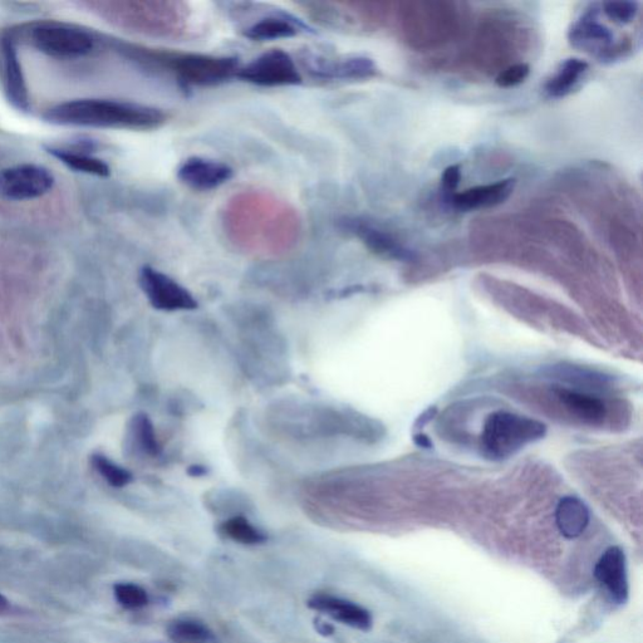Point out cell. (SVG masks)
<instances>
[{"label":"cell","instance_id":"8","mask_svg":"<svg viewBox=\"0 0 643 643\" xmlns=\"http://www.w3.org/2000/svg\"><path fill=\"white\" fill-rule=\"evenodd\" d=\"M166 65L181 81L194 86H214L237 76L235 58L205 55H179L166 57Z\"/></svg>","mask_w":643,"mask_h":643},{"label":"cell","instance_id":"30","mask_svg":"<svg viewBox=\"0 0 643 643\" xmlns=\"http://www.w3.org/2000/svg\"><path fill=\"white\" fill-rule=\"evenodd\" d=\"M92 465L98 471V474L102 475L103 479L114 488H124L134 480V476L129 470L121 468L114 461L107 459L106 456L93 455Z\"/></svg>","mask_w":643,"mask_h":643},{"label":"cell","instance_id":"5","mask_svg":"<svg viewBox=\"0 0 643 643\" xmlns=\"http://www.w3.org/2000/svg\"><path fill=\"white\" fill-rule=\"evenodd\" d=\"M121 26L155 38H179L189 28L190 9L183 2H121L107 4Z\"/></svg>","mask_w":643,"mask_h":643},{"label":"cell","instance_id":"22","mask_svg":"<svg viewBox=\"0 0 643 643\" xmlns=\"http://www.w3.org/2000/svg\"><path fill=\"white\" fill-rule=\"evenodd\" d=\"M302 28H304L302 22L282 14V16H271L255 22L247 29L245 37L259 42L277 41V39L297 36Z\"/></svg>","mask_w":643,"mask_h":643},{"label":"cell","instance_id":"18","mask_svg":"<svg viewBox=\"0 0 643 643\" xmlns=\"http://www.w3.org/2000/svg\"><path fill=\"white\" fill-rule=\"evenodd\" d=\"M346 228L351 230L356 237L360 238L371 252L380 257L411 262L415 259V253L391 234L361 219H348L345 222Z\"/></svg>","mask_w":643,"mask_h":643},{"label":"cell","instance_id":"32","mask_svg":"<svg viewBox=\"0 0 643 643\" xmlns=\"http://www.w3.org/2000/svg\"><path fill=\"white\" fill-rule=\"evenodd\" d=\"M530 68L525 63L510 66L497 77V85L502 88H509L520 85L527 80Z\"/></svg>","mask_w":643,"mask_h":643},{"label":"cell","instance_id":"38","mask_svg":"<svg viewBox=\"0 0 643 643\" xmlns=\"http://www.w3.org/2000/svg\"><path fill=\"white\" fill-rule=\"evenodd\" d=\"M8 610L9 601L2 595V593H0V615H3V613H6Z\"/></svg>","mask_w":643,"mask_h":643},{"label":"cell","instance_id":"26","mask_svg":"<svg viewBox=\"0 0 643 643\" xmlns=\"http://www.w3.org/2000/svg\"><path fill=\"white\" fill-rule=\"evenodd\" d=\"M166 636L174 643H215L217 636L208 625L194 618H178L166 627Z\"/></svg>","mask_w":643,"mask_h":643},{"label":"cell","instance_id":"17","mask_svg":"<svg viewBox=\"0 0 643 643\" xmlns=\"http://www.w3.org/2000/svg\"><path fill=\"white\" fill-rule=\"evenodd\" d=\"M304 65L314 76L338 78V80H362L376 75L377 68L370 58L353 57L347 60L308 56L303 58Z\"/></svg>","mask_w":643,"mask_h":643},{"label":"cell","instance_id":"29","mask_svg":"<svg viewBox=\"0 0 643 643\" xmlns=\"http://www.w3.org/2000/svg\"><path fill=\"white\" fill-rule=\"evenodd\" d=\"M114 595L117 603L126 610H140L150 603V596L144 587L131 582L115 584Z\"/></svg>","mask_w":643,"mask_h":643},{"label":"cell","instance_id":"35","mask_svg":"<svg viewBox=\"0 0 643 643\" xmlns=\"http://www.w3.org/2000/svg\"><path fill=\"white\" fill-rule=\"evenodd\" d=\"M435 414H436L435 407H434V409H433V407H431V409L425 411L424 414H422L419 417V420H417V422H416V426L417 427L425 426L427 424V422H429L431 419H433Z\"/></svg>","mask_w":643,"mask_h":643},{"label":"cell","instance_id":"7","mask_svg":"<svg viewBox=\"0 0 643 643\" xmlns=\"http://www.w3.org/2000/svg\"><path fill=\"white\" fill-rule=\"evenodd\" d=\"M29 43L53 58L73 60L90 55L95 41L90 33L65 23H39L29 31Z\"/></svg>","mask_w":643,"mask_h":643},{"label":"cell","instance_id":"37","mask_svg":"<svg viewBox=\"0 0 643 643\" xmlns=\"http://www.w3.org/2000/svg\"><path fill=\"white\" fill-rule=\"evenodd\" d=\"M206 474H208V470H206L205 466L195 465L191 466L189 470V475L194 476V478L195 476L196 478H200V476H204Z\"/></svg>","mask_w":643,"mask_h":643},{"label":"cell","instance_id":"13","mask_svg":"<svg viewBox=\"0 0 643 643\" xmlns=\"http://www.w3.org/2000/svg\"><path fill=\"white\" fill-rule=\"evenodd\" d=\"M600 8L593 6L592 9L573 24L569 31V42L573 47L584 49V51L597 52L601 60H613V33L605 24L598 21Z\"/></svg>","mask_w":643,"mask_h":643},{"label":"cell","instance_id":"9","mask_svg":"<svg viewBox=\"0 0 643 643\" xmlns=\"http://www.w3.org/2000/svg\"><path fill=\"white\" fill-rule=\"evenodd\" d=\"M237 77L258 86H296L302 82L296 63L282 49H272L239 68Z\"/></svg>","mask_w":643,"mask_h":643},{"label":"cell","instance_id":"23","mask_svg":"<svg viewBox=\"0 0 643 643\" xmlns=\"http://www.w3.org/2000/svg\"><path fill=\"white\" fill-rule=\"evenodd\" d=\"M130 438L132 445L139 451L140 454L147 456V458H159L163 454V445H161L159 438L155 431L154 424L150 417L140 412V414L132 417L130 422Z\"/></svg>","mask_w":643,"mask_h":643},{"label":"cell","instance_id":"2","mask_svg":"<svg viewBox=\"0 0 643 643\" xmlns=\"http://www.w3.org/2000/svg\"><path fill=\"white\" fill-rule=\"evenodd\" d=\"M265 426L276 438L296 444H328L340 439H366L365 417L323 401L283 399L264 412Z\"/></svg>","mask_w":643,"mask_h":643},{"label":"cell","instance_id":"10","mask_svg":"<svg viewBox=\"0 0 643 643\" xmlns=\"http://www.w3.org/2000/svg\"><path fill=\"white\" fill-rule=\"evenodd\" d=\"M55 185V176L39 165L24 164L0 171V198L26 201L41 198Z\"/></svg>","mask_w":643,"mask_h":643},{"label":"cell","instance_id":"6","mask_svg":"<svg viewBox=\"0 0 643 643\" xmlns=\"http://www.w3.org/2000/svg\"><path fill=\"white\" fill-rule=\"evenodd\" d=\"M546 433L547 427L541 421L508 411L494 412L484 424L481 454L490 460H505L543 439Z\"/></svg>","mask_w":643,"mask_h":643},{"label":"cell","instance_id":"16","mask_svg":"<svg viewBox=\"0 0 643 643\" xmlns=\"http://www.w3.org/2000/svg\"><path fill=\"white\" fill-rule=\"evenodd\" d=\"M178 178L191 189L208 191L228 183L233 170L219 161L191 157L180 166Z\"/></svg>","mask_w":643,"mask_h":643},{"label":"cell","instance_id":"25","mask_svg":"<svg viewBox=\"0 0 643 643\" xmlns=\"http://www.w3.org/2000/svg\"><path fill=\"white\" fill-rule=\"evenodd\" d=\"M205 505L214 514L237 517L248 512L252 502L247 495L234 489H214L205 495Z\"/></svg>","mask_w":643,"mask_h":643},{"label":"cell","instance_id":"21","mask_svg":"<svg viewBox=\"0 0 643 643\" xmlns=\"http://www.w3.org/2000/svg\"><path fill=\"white\" fill-rule=\"evenodd\" d=\"M591 520L587 505L576 497H566L559 502L556 523L559 532L568 539H576L586 532Z\"/></svg>","mask_w":643,"mask_h":643},{"label":"cell","instance_id":"4","mask_svg":"<svg viewBox=\"0 0 643 643\" xmlns=\"http://www.w3.org/2000/svg\"><path fill=\"white\" fill-rule=\"evenodd\" d=\"M43 119L57 126L146 131L163 126L166 115L140 103L87 98L60 103L49 109Z\"/></svg>","mask_w":643,"mask_h":643},{"label":"cell","instance_id":"33","mask_svg":"<svg viewBox=\"0 0 643 643\" xmlns=\"http://www.w3.org/2000/svg\"><path fill=\"white\" fill-rule=\"evenodd\" d=\"M460 180V165H451L448 169H445L443 179H441V181H443L444 190L448 196L454 194L455 189L458 188Z\"/></svg>","mask_w":643,"mask_h":643},{"label":"cell","instance_id":"3","mask_svg":"<svg viewBox=\"0 0 643 643\" xmlns=\"http://www.w3.org/2000/svg\"><path fill=\"white\" fill-rule=\"evenodd\" d=\"M238 332L240 357L250 379L260 385H278L289 377L286 338L276 318L259 306L234 307L228 312Z\"/></svg>","mask_w":643,"mask_h":643},{"label":"cell","instance_id":"12","mask_svg":"<svg viewBox=\"0 0 643 643\" xmlns=\"http://www.w3.org/2000/svg\"><path fill=\"white\" fill-rule=\"evenodd\" d=\"M0 83L4 96L14 109L28 112L31 109L28 88L19 62L16 44L11 34H0Z\"/></svg>","mask_w":643,"mask_h":643},{"label":"cell","instance_id":"31","mask_svg":"<svg viewBox=\"0 0 643 643\" xmlns=\"http://www.w3.org/2000/svg\"><path fill=\"white\" fill-rule=\"evenodd\" d=\"M602 12L612 22L618 24H628L635 19L638 12V3L636 2H606L601 4Z\"/></svg>","mask_w":643,"mask_h":643},{"label":"cell","instance_id":"19","mask_svg":"<svg viewBox=\"0 0 643 643\" xmlns=\"http://www.w3.org/2000/svg\"><path fill=\"white\" fill-rule=\"evenodd\" d=\"M515 180L505 179L489 185L476 186L463 193H454L449 196V201L455 209L475 210L481 208H492L503 204L512 195Z\"/></svg>","mask_w":643,"mask_h":643},{"label":"cell","instance_id":"20","mask_svg":"<svg viewBox=\"0 0 643 643\" xmlns=\"http://www.w3.org/2000/svg\"><path fill=\"white\" fill-rule=\"evenodd\" d=\"M553 394L569 414L587 424L601 425L607 417V406L600 397L561 386L554 387Z\"/></svg>","mask_w":643,"mask_h":643},{"label":"cell","instance_id":"27","mask_svg":"<svg viewBox=\"0 0 643 643\" xmlns=\"http://www.w3.org/2000/svg\"><path fill=\"white\" fill-rule=\"evenodd\" d=\"M219 532L230 541L243 546H260L268 539L263 530L255 527L245 515L225 519L219 525Z\"/></svg>","mask_w":643,"mask_h":643},{"label":"cell","instance_id":"15","mask_svg":"<svg viewBox=\"0 0 643 643\" xmlns=\"http://www.w3.org/2000/svg\"><path fill=\"white\" fill-rule=\"evenodd\" d=\"M311 610L331 617L332 620L360 631H370L373 618L370 611L345 598L331 595H316L308 601Z\"/></svg>","mask_w":643,"mask_h":643},{"label":"cell","instance_id":"36","mask_svg":"<svg viewBox=\"0 0 643 643\" xmlns=\"http://www.w3.org/2000/svg\"><path fill=\"white\" fill-rule=\"evenodd\" d=\"M415 444L419 446V448H424V449H431L433 448V443H431V440L427 438L426 435H416L415 436Z\"/></svg>","mask_w":643,"mask_h":643},{"label":"cell","instance_id":"34","mask_svg":"<svg viewBox=\"0 0 643 643\" xmlns=\"http://www.w3.org/2000/svg\"><path fill=\"white\" fill-rule=\"evenodd\" d=\"M314 622H316V630L321 633L322 636H331L335 633V627H333L330 622L323 621L321 618H317Z\"/></svg>","mask_w":643,"mask_h":643},{"label":"cell","instance_id":"11","mask_svg":"<svg viewBox=\"0 0 643 643\" xmlns=\"http://www.w3.org/2000/svg\"><path fill=\"white\" fill-rule=\"evenodd\" d=\"M140 286L151 306L159 311H194L198 308V302L188 289L154 268L142 269Z\"/></svg>","mask_w":643,"mask_h":643},{"label":"cell","instance_id":"14","mask_svg":"<svg viewBox=\"0 0 643 643\" xmlns=\"http://www.w3.org/2000/svg\"><path fill=\"white\" fill-rule=\"evenodd\" d=\"M595 576L597 581L606 588L612 602L620 606L625 605L630 588H628L626 556L620 547H610L602 554L595 567Z\"/></svg>","mask_w":643,"mask_h":643},{"label":"cell","instance_id":"28","mask_svg":"<svg viewBox=\"0 0 643 643\" xmlns=\"http://www.w3.org/2000/svg\"><path fill=\"white\" fill-rule=\"evenodd\" d=\"M47 152L77 173L100 176V178H106L111 173L109 165L97 157L71 150L56 149V147H47Z\"/></svg>","mask_w":643,"mask_h":643},{"label":"cell","instance_id":"24","mask_svg":"<svg viewBox=\"0 0 643 643\" xmlns=\"http://www.w3.org/2000/svg\"><path fill=\"white\" fill-rule=\"evenodd\" d=\"M588 67V63L581 58H568L559 66L556 75L547 82L546 92L553 98L567 96L581 81Z\"/></svg>","mask_w":643,"mask_h":643},{"label":"cell","instance_id":"1","mask_svg":"<svg viewBox=\"0 0 643 643\" xmlns=\"http://www.w3.org/2000/svg\"><path fill=\"white\" fill-rule=\"evenodd\" d=\"M223 225L230 243L245 254L278 258L296 247L302 220L287 201L265 191H244L225 206Z\"/></svg>","mask_w":643,"mask_h":643}]
</instances>
